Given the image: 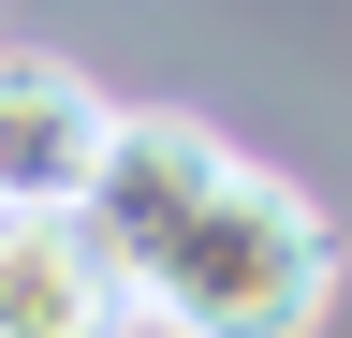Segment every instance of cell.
Listing matches in <instances>:
<instances>
[{"mask_svg":"<svg viewBox=\"0 0 352 338\" xmlns=\"http://www.w3.org/2000/svg\"><path fill=\"white\" fill-rule=\"evenodd\" d=\"M118 324H132V279H118L103 221L74 191L0 206V338H118Z\"/></svg>","mask_w":352,"mask_h":338,"instance_id":"obj_2","label":"cell"},{"mask_svg":"<svg viewBox=\"0 0 352 338\" xmlns=\"http://www.w3.org/2000/svg\"><path fill=\"white\" fill-rule=\"evenodd\" d=\"M103 89H88L74 59L44 45H0V206H44V191H88V162H103Z\"/></svg>","mask_w":352,"mask_h":338,"instance_id":"obj_3","label":"cell"},{"mask_svg":"<svg viewBox=\"0 0 352 338\" xmlns=\"http://www.w3.org/2000/svg\"><path fill=\"white\" fill-rule=\"evenodd\" d=\"M88 221H103L132 324L162 338H308L338 294V235L294 177H264L176 103H118L103 162H88Z\"/></svg>","mask_w":352,"mask_h":338,"instance_id":"obj_1","label":"cell"}]
</instances>
